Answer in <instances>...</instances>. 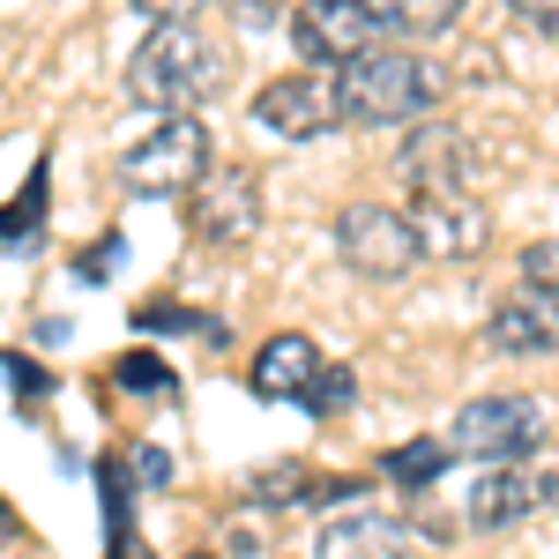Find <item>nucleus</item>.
Segmentation results:
<instances>
[{
	"instance_id": "obj_7",
	"label": "nucleus",
	"mask_w": 559,
	"mask_h": 559,
	"mask_svg": "<svg viewBox=\"0 0 559 559\" xmlns=\"http://www.w3.org/2000/svg\"><path fill=\"white\" fill-rule=\"evenodd\" d=\"M187 224H194V239H210V247H247L261 231V179L247 173V165H210V173L194 179Z\"/></svg>"
},
{
	"instance_id": "obj_31",
	"label": "nucleus",
	"mask_w": 559,
	"mask_h": 559,
	"mask_svg": "<svg viewBox=\"0 0 559 559\" xmlns=\"http://www.w3.org/2000/svg\"><path fill=\"white\" fill-rule=\"evenodd\" d=\"M134 559H150V552H142V545H134Z\"/></svg>"
},
{
	"instance_id": "obj_5",
	"label": "nucleus",
	"mask_w": 559,
	"mask_h": 559,
	"mask_svg": "<svg viewBox=\"0 0 559 559\" xmlns=\"http://www.w3.org/2000/svg\"><path fill=\"white\" fill-rule=\"evenodd\" d=\"M336 254H344L350 276H373V284H403L426 247H418V231H411V216L388 210V202H350L336 216Z\"/></svg>"
},
{
	"instance_id": "obj_20",
	"label": "nucleus",
	"mask_w": 559,
	"mask_h": 559,
	"mask_svg": "<svg viewBox=\"0 0 559 559\" xmlns=\"http://www.w3.org/2000/svg\"><path fill=\"white\" fill-rule=\"evenodd\" d=\"M112 381L128 388V395H165V388H173V366L150 358V350H128V358L112 366Z\"/></svg>"
},
{
	"instance_id": "obj_15",
	"label": "nucleus",
	"mask_w": 559,
	"mask_h": 559,
	"mask_svg": "<svg viewBox=\"0 0 559 559\" xmlns=\"http://www.w3.org/2000/svg\"><path fill=\"white\" fill-rule=\"evenodd\" d=\"M254 508H329V500H350L366 492V477H329V471H306V463H269L254 471Z\"/></svg>"
},
{
	"instance_id": "obj_26",
	"label": "nucleus",
	"mask_w": 559,
	"mask_h": 559,
	"mask_svg": "<svg viewBox=\"0 0 559 559\" xmlns=\"http://www.w3.org/2000/svg\"><path fill=\"white\" fill-rule=\"evenodd\" d=\"M134 8H142L150 23H187V15H194L202 0H134Z\"/></svg>"
},
{
	"instance_id": "obj_19",
	"label": "nucleus",
	"mask_w": 559,
	"mask_h": 559,
	"mask_svg": "<svg viewBox=\"0 0 559 559\" xmlns=\"http://www.w3.org/2000/svg\"><path fill=\"white\" fill-rule=\"evenodd\" d=\"M38 224H45V157L31 165V179H23V194L0 210V239H38Z\"/></svg>"
},
{
	"instance_id": "obj_27",
	"label": "nucleus",
	"mask_w": 559,
	"mask_h": 559,
	"mask_svg": "<svg viewBox=\"0 0 559 559\" xmlns=\"http://www.w3.org/2000/svg\"><path fill=\"white\" fill-rule=\"evenodd\" d=\"M112 254H120V239H97V247L83 254V276H90V284H97V276H112Z\"/></svg>"
},
{
	"instance_id": "obj_9",
	"label": "nucleus",
	"mask_w": 559,
	"mask_h": 559,
	"mask_svg": "<svg viewBox=\"0 0 559 559\" xmlns=\"http://www.w3.org/2000/svg\"><path fill=\"white\" fill-rule=\"evenodd\" d=\"M403 216H411L426 261H477L485 247H492V216H485V202H471V187L418 194V210H403Z\"/></svg>"
},
{
	"instance_id": "obj_14",
	"label": "nucleus",
	"mask_w": 559,
	"mask_h": 559,
	"mask_svg": "<svg viewBox=\"0 0 559 559\" xmlns=\"http://www.w3.org/2000/svg\"><path fill=\"white\" fill-rule=\"evenodd\" d=\"M313 373H321V350H313V336L284 329V336H269V344L254 350V366H247V388H254L261 403H299Z\"/></svg>"
},
{
	"instance_id": "obj_13",
	"label": "nucleus",
	"mask_w": 559,
	"mask_h": 559,
	"mask_svg": "<svg viewBox=\"0 0 559 559\" xmlns=\"http://www.w3.org/2000/svg\"><path fill=\"white\" fill-rule=\"evenodd\" d=\"M313 559H426V537L395 515H344L313 537Z\"/></svg>"
},
{
	"instance_id": "obj_17",
	"label": "nucleus",
	"mask_w": 559,
	"mask_h": 559,
	"mask_svg": "<svg viewBox=\"0 0 559 559\" xmlns=\"http://www.w3.org/2000/svg\"><path fill=\"white\" fill-rule=\"evenodd\" d=\"M366 8L381 15V31H395V38H440V31H455V15L471 0H366Z\"/></svg>"
},
{
	"instance_id": "obj_4",
	"label": "nucleus",
	"mask_w": 559,
	"mask_h": 559,
	"mask_svg": "<svg viewBox=\"0 0 559 559\" xmlns=\"http://www.w3.org/2000/svg\"><path fill=\"white\" fill-rule=\"evenodd\" d=\"M210 173V128L202 120H157V128L120 157V179L150 202H179L194 194V179Z\"/></svg>"
},
{
	"instance_id": "obj_6",
	"label": "nucleus",
	"mask_w": 559,
	"mask_h": 559,
	"mask_svg": "<svg viewBox=\"0 0 559 559\" xmlns=\"http://www.w3.org/2000/svg\"><path fill=\"white\" fill-rule=\"evenodd\" d=\"M381 15L366 0H299L292 8V45L306 52V68H350L381 45Z\"/></svg>"
},
{
	"instance_id": "obj_8",
	"label": "nucleus",
	"mask_w": 559,
	"mask_h": 559,
	"mask_svg": "<svg viewBox=\"0 0 559 559\" xmlns=\"http://www.w3.org/2000/svg\"><path fill=\"white\" fill-rule=\"evenodd\" d=\"M254 128L284 134V142H321L329 128H344V112H336V83H329L321 68L261 83L254 90Z\"/></svg>"
},
{
	"instance_id": "obj_10",
	"label": "nucleus",
	"mask_w": 559,
	"mask_h": 559,
	"mask_svg": "<svg viewBox=\"0 0 559 559\" xmlns=\"http://www.w3.org/2000/svg\"><path fill=\"white\" fill-rule=\"evenodd\" d=\"M395 173L411 194H448V187H471V134L448 128V120H411V142L395 150Z\"/></svg>"
},
{
	"instance_id": "obj_23",
	"label": "nucleus",
	"mask_w": 559,
	"mask_h": 559,
	"mask_svg": "<svg viewBox=\"0 0 559 559\" xmlns=\"http://www.w3.org/2000/svg\"><path fill=\"white\" fill-rule=\"evenodd\" d=\"M142 329H202L210 344H224V329H216L210 313H179V306H150V313H142Z\"/></svg>"
},
{
	"instance_id": "obj_12",
	"label": "nucleus",
	"mask_w": 559,
	"mask_h": 559,
	"mask_svg": "<svg viewBox=\"0 0 559 559\" xmlns=\"http://www.w3.org/2000/svg\"><path fill=\"white\" fill-rule=\"evenodd\" d=\"M530 515H537V477H530V463H485L477 485L463 492V530H477V537H500V530H515Z\"/></svg>"
},
{
	"instance_id": "obj_16",
	"label": "nucleus",
	"mask_w": 559,
	"mask_h": 559,
	"mask_svg": "<svg viewBox=\"0 0 559 559\" xmlns=\"http://www.w3.org/2000/svg\"><path fill=\"white\" fill-rule=\"evenodd\" d=\"M448 463H455L448 432H440V440L426 432V440H403V448H388V455H381V477H388V485H403V492H432Z\"/></svg>"
},
{
	"instance_id": "obj_11",
	"label": "nucleus",
	"mask_w": 559,
	"mask_h": 559,
	"mask_svg": "<svg viewBox=\"0 0 559 559\" xmlns=\"http://www.w3.org/2000/svg\"><path fill=\"white\" fill-rule=\"evenodd\" d=\"M485 344L500 358H545V350H559V292H537V284L508 292L485 313Z\"/></svg>"
},
{
	"instance_id": "obj_25",
	"label": "nucleus",
	"mask_w": 559,
	"mask_h": 559,
	"mask_svg": "<svg viewBox=\"0 0 559 559\" xmlns=\"http://www.w3.org/2000/svg\"><path fill=\"white\" fill-rule=\"evenodd\" d=\"M508 8H515L530 31H559V0H508Z\"/></svg>"
},
{
	"instance_id": "obj_2",
	"label": "nucleus",
	"mask_w": 559,
	"mask_h": 559,
	"mask_svg": "<svg viewBox=\"0 0 559 559\" xmlns=\"http://www.w3.org/2000/svg\"><path fill=\"white\" fill-rule=\"evenodd\" d=\"M440 90H448V75L432 68L426 52L373 45L366 60H350L344 75H336V112H344L350 128H411V120H426L432 105H440Z\"/></svg>"
},
{
	"instance_id": "obj_22",
	"label": "nucleus",
	"mask_w": 559,
	"mask_h": 559,
	"mask_svg": "<svg viewBox=\"0 0 559 559\" xmlns=\"http://www.w3.org/2000/svg\"><path fill=\"white\" fill-rule=\"evenodd\" d=\"M522 284L559 292V239H530V247H522Z\"/></svg>"
},
{
	"instance_id": "obj_30",
	"label": "nucleus",
	"mask_w": 559,
	"mask_h": 559,
	"mask_svg": "<svg viewBox=\"0 0 559 559\" xmlns=\"http://www.w3.org/2000/svg\"><path fill=\"white\" fill-rule=\"evenodd\" d=\"M187 559H216V552H187Z\"/></svg>"
},
{
	"instance_id": "obj_21",
	"label": "nucleus",
	"mask_w": 559,
	"mask_h": 559,
	"mask_svg": "<svg viewBox=\"0 0 559 559\" xmlns=\"http://www.w3.org/2000/svg\"><path fill=\"white\" fill-rule=\"evenodd\" d=\"M216 559H269V530L254 515H231L224 522V552Z\"/></svg>"
},
{
	"instance_id": "obj_29",
	"label": "nucleus",
	"mask_w": 559,
	"mask_h": 559,
	"mask_svg": "<svg viewBox=\"0 0 559 559\" xmlns=\"http://www.w3.org/2000/svg\"><path fill=\"white\" fill-rule=\"evenodd\" d=\"M8 537H15V515H8V500H0V545H8Z\"/></svg>"
},
{
	"instance_id": "obj_24",
	"label": "nucleus",
	"mask_w": 559,
	"mask_h": 559,
	"mask_svg": "<svg viewBox=\"0 0 559 559\" xmlns=\"http://www.w3.org/2000/svg\"><path fill=\"white\" fill-rule=\"evenodd\" d=\"M8 381L23 388V403H45V388H52V381L38 373V366H31V358H8Z\"/></svg>"
},
{
	"instance_id": "obj_1",
	"label": "nucleus",
	"mask_w": 559,
	"mask_h": 559,
	"mask_svg": "<svg viewBox=\"0 0 559 559\" xmlns=\"http://www.w3.org/2000/svg\"><path fill=\"white\" fill-rule=\"evenodd\" d=\"M231 90V52L202 23H157L128 60V97L150 105L157 120H194Z\"/></svg>"
},
{
	"instance_id": "obj_28",
	"label": "nucleus",
	"mask_w": 559,
	"mask_h": 559,
	"mask_svg": "<svg viewBox=\"0 0 559 559\" xmlns=\"http://www.w3.org/2000/svg\"><path fill=\"white\" fill-rule=\"evenodd\" d=\"M134 477H142V485H165V477H173V463H165L157 448H142V455H134Z\"/></svg>"
},
{
	"instance_id": "obj_18",
	"label": "nucleus",
	"mask_w": 559,
	"mask_h": 559,
	"mask_svg": "<svg viewBox=\"0 0 559 559\" xmlns=\"http://www.w3.org/2000/svg\"><path fill=\"white\" fill-rule=\"evenodd\" d=\"M299 403L313 411V418H344L350 403H358V373H350V366H321V373L306 381Z\"/></svg>"
},
{
	"instance_id": "obj_3",
	"label": "nucleus",
	"mask_w": 559,
	"mask_h": 559,
	"mask_svg": "<svg viewBox=\"0 0 559 559\" xmlns=\"http://www.w3.org/2000/svg\"><path fill=\"white\" fill-rule=\"evenodd\" d=\"M448 448L463 455V463H530L537 448H545V403L537 395H477L455 411V426H448Z\"/></svg>"
}]
</instances>
